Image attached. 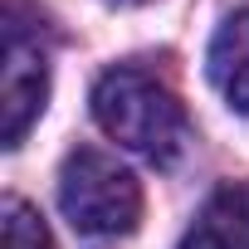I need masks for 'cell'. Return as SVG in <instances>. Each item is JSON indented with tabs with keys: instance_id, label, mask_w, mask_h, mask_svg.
I'll list each match as a JSON object with an SVG mask.
<instances>
[{
	"instance_id": "cell-4",
	"label": "cell",
	"mask_w": 249,
	"mask_h": 249,
	"mask_svg": "<svg viewBox=\"0 0 249 249\" xmlns=\"http://www.w3.org/2000/svg\"><path fill=\"white\" fill-rule=\"evenodd\" d=\"M181 249H249V181L220 186L181 234Z\"/></svg>"
},
{
	"instance_id": "cell-2",
	"label": "cell",
	"mask_w": 249,
	"mask_h": 249,
	"mask_svg": "<svg viewBox=\"0 0 249 249\" xmlns=\"http://www.w3.org/2000/svg\"><path fill=\"white\" fill-rule=\"evenodd\" d=\"M59 210L78 234L117 239L132 234L142 220V186L117 157L98 147H78L64 157L59 171Z\"/></svg>"
},
{
	"instance_id": "cell-6",
	"label": "cell",
	"mask_w": 249,
	"mask_h": 249,
	"mask_svg": "<svg viewBox=\"0 0 249 249\" xmlns=\"http://www.w3.org/2000/svg\"><path fill=\"white\" fill-rule=\"evenodd\" d=\"M5 249H54L39 210H30L25 200H5Z\"/></svg>"
},
{
	"instance_id": "cell-3",
	"label": "cell",
	"mask_w": 249,
	"mask_h": 249,
	"mask_svg": "<svg viewBox=\"0 0 249 249\" xmlns=\"http://www.w3.org/2000/svg\"><path fill=\"white\" fill-rule=\"evenodd\" d=\"M49 98V64L39 39H30L20 25L5 30V147H20L25 132L39 122Z\"/></svg>"
},
{
	"instance_id": "cell-5",
	"label": "cell",
	"mask_w": 249,
	"mask_h": 249,
	"mask_svg": "<svg viewBox=\"0 0 249 249\" xmlns=\"http://www.w3.org/2000/svg\"><path fill=\"white\" fill-rule=\"evenodd\" d=\"M205 69H210V83L220 88V98L249 117V10H234L215 39H210V54H205Z\"/></svg>"
},
{
	"instance_id": "cell-1",
	"label": "cell",
	"mask_w": 249,
	"mask_h": 249,
	"mask_svg": "<svg viewBox=\"0 0 249 249\" xmlns=\"http://www.w3.org/2000/svg\"><path fill=\"white\" fill-rule=\"evenodd\" d=\"M93 117L112 142H122L127 152L157 166H171L191 142L181 98L142 69H107L93 83Z\"/></svg>"
}]
</instances>
